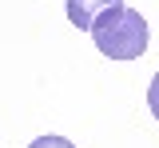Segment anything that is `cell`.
<instances>
[{"mask_svg":"<svg viewBox=\"0 0 159 148\" xmlns=\"http://www.w3.org/2000/svg\"><path fill=\"white\" fill-rule=\"evenodd\" d=\"M88 32H92L96 48L107 56V60H135V56L147 52V40H151L147 20L139 16L135 8H127V4L107 8V12H103Z\"/></svg>","mask_w":159,"mask_h":148,"instance_id":"cell-1","label":"cell"},{"mask_svg":"<svg viewBox=\"0 0 159 148\" xmlns=\"http://www.w3.org/2000/svg\"><path fill=\"white\" fill-rule=\"evenodd\" d=\"M119 4L123 0H68V20L76 24L80 32H88L107 8H119Z\"/></svg>","mask_w":159,"mask_h":148,"instance_id":"cell-2","label":"cell"},{"mask_svg":"<svg viewBox=\"0 0 159 148\" xmlns=\"http://www.w3.org/2000/svg\"><path fill=\"white\" fill-rule=\"evenodd\" d=\"M28 148H76V144L64 140V136H40V140H32Z\"/></svg>","mask_w":159,"mask_h":148,"instance_id":"cell-3","label":"cell"},{"mask_svg":"<svg viewBox=\"0 0 159 148\" xmlns=\"http://www.w3.org/2000/svg\"><path fill=\"white\" fill-rule=\"evenodd\" d=\"M147 108H151V116L159 120V72H155V80H151V88H147Z\"/></svg>","mask_w":159,"mask_h":148,"instance_id":"cell-4","label":"cell"}]
</instances>
